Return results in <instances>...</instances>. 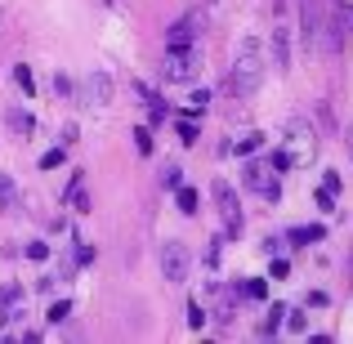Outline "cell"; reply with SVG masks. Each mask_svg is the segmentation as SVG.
Instances as JSON below:
<instances>
[{
  "mask_svg": "<svg viewBox=\"0 0 353 344\" xmlns=\"http://www.w3.org/2000/svg\"><path fill=\"white\" fill-rule=\"evenodd\" d=\"M273 50H277V68H291V27L273 32Z\"/></svg>",
  "mask_w": 353,
  "mask_h": 344,
  "instance_id": "10",
  "label": "cell"
},
{
  "mask_svg": "<svg viewBox=\"0 0 353 344\" xmlns=\"http://www.w3.org/2000/svg\"><path fill=\"white\" fill-rule=\"evenodd\" d=\"M143 103H148V117H152V121H161V117H165V103H161V99H157V94H148Z\"/></svg>",
  "mask_w": 353,
  "mask_h": 344,
  "instance_id": "23",
  "label": "cell"
},
{
  "mask_svg": "<svg viewBox=\"0 0 353 344\" xmlns=\"http://www.w3.org/2000/svg\"><path fill=\"white\" fill-rule=\"evenodd\" d=\"M322 237H327V228H318V224L291 228V241H295V246H313V241H322Z\"/></svg>",
  "mask_w": 353,
  "mask_h": 344,
  "instance_id": "12",
  "label": "cell"
},
{
  "mask_svg": "<svg viewBox=\"0 0 353 344\" xmlns=\"http://www.w3.org/2000/svg\"><path fill=\"white\" fill-rule=\"evenodd\" d=\"M241 183H246L259 201H277V197H282V188H277V170H268V165H259V161H246Z\"/></svg>",
  "mask_w": 353,
  "mask_h": 344,
  "instance_id": "3",
  "label": "cell"
},
{
  "mask_svg": "<svg viewBox=\"0 0 353 344\" xmlns=\"http://www.w3.org/2000/svg\"><path fill=\"white\" fill-rule=\"evenodd\" d=\"M268 273H273V277H286V273H291V264H286V259H273V268H268Z\"/></svg>",
  "mask_w": 353,
  "mask_h": 344,
  "instance_id": "28",
  "label": "cell"
},
{
  "mask_svg": "<svg viewBox=\"0 0 353 344\" xmlns=\"http://www.w3.org/2000/svg\"><path fill=\"white\" fill-rule=\"evenodd\" d=\"M68 318H72V304L68 300H54L50 304V322H68Z\"/></svg>",
  "mask_w": 353,
  "mask_h": 344,
  "instance_id": "21",
  "label": "cell"
},
{
  "mask_svg": "<svg viewBox=\"0 0 353 344\" xmlns=\"http://www.w3.org/2000/svg\"><path fill=\"white\" fill-rule=\"evenodd\" d=\"M27 255H32V259H45V255H50V246H45V241H32V246H27Z\"/></svg>",
  "mask_w": 353,
  "mask_h": 344,
  "instance_id": "26",
  "label": "cell"
},
{
  "mask_svg": "<svg viewBox=\"0 0 353 344\" xmlns=\"http://www.w3.org/2000/svg\"><path fill=\"white\" fill-rule=\"evenodd\" d=\"M174 201H179L183 215H192V210H197V188H179V192H174Z\"/></svg>",
  "mask_w": 353,
  "mask_h": 344,
  "instance_id": "17",
  "label": "cell"
},
{
  "mask_svg": "<svg viewBox=\"0 0 353 344\" xmlns=\"http://www.w3.org/2000/svg\"><path fill=\"white\" fill-rule=\"evenodd\" d=\"M322 192H331V197L340 192V174H336V170H327V179H322Z\"/></svg>",
  "mask_w": 353,
  "mask_h": 344,
  "instance_id": "25",
  "label": "cell"
},
{
  "mask_svg": "<svg viewBox=\"0 0 353 344\" xmlns=\"http://www.w3.org/2000/svg\"><path fill=\"white\" fill-rule=\"evenodd\" d=\"M215 206L224 215V237H237L241 232V206H237V192L228 188L224 179H215Z\"/></svg>",
  "mask_w": 353,
  "mask_h": 344,
  "instance_id": "4",
  "label": "cell"
},
{
  "mask_svg": "<svg viewBox=\"0 0 353 344\" xmlns=\"http://www.w3.org/2000/svg\"><path fill=\"white\" fill-rule=\"evenodd\" d=\"M165 81H174V85H183V81H192L197 77V54L192 50H170L165 54Z\"/></svg>",
  "mask_w": 353,
  "mask_h": 344,
  "instance_id": "7",
  "label": "cell"
},
{
  "mask_svg": "<svg viewBox=\"0 0 353 344\" xmlns=\"http://www.w3.org/2000/svg\"><path fill=\"white\" fill-rule=\"evenodd\" d=\"M259 148H264V134H246V139L237 143V152H241V156H250V152H259Z\"/></svg>",
  "mask_w": 353,
  "mask_h": 344,
  "instance_id": "20",
  "label": "cell"
},
{
  "mask_svg": "<svg viewBox=\"0 0 353 344\" xmlns=\"http://www.w3.org/2000/svg\"><path fill=\"white\" fill-rule=\"evenodd\" d=\"M174 130H179V143H183V148H192V143H197V125H192V117H188V121L179 117V125H174Z\"/></svg>",
  "mask_w": 353,
  "mask_h": 344,
  "instance_id": "18",
  "label": "cell"
},
{
  "mask_svg": "<svg viewBox=\"0 0 353 344\" xmlns=\"http://www.w3.org/2000/svg\"><path fill=\"white\" fill-rule=\"evenodd\" d=\"M197 32H201V14H183V18H174L170 32H165V50H192Z\"/></svg>",
  "mask_w": 353,
  "mask_h": 344,
  "instance_id": "5",
  "label": "cell"
},
{
  "mask_svg": "<svg viewBox=\"0 0 353 344\" xmlns=\"http://www.w3.org/2000/svg\"><path fill=\"white\" fill-rule=\"evenodd\" d=\"M5 125H14V130H18V134H32V130H36V121H32V117H27V112H23V108H9V112H5Z\"/></svg>",
  "mask_w": 353,
  "mask_h": 344,
  "instance_id": "13",
  "label": "cell"
},
{
  "mask_svg": "<svg viewBox=\"0 0 353 344\" xmlns=\"http://www.w3.org/2000/svg\"><path fill=\"white\" fill-rule=\"evenodd\" d=\"M241 295H246V300H264L268 282H264V277H250V282H241Z\"/></svg>",
  "mask_w": 353,
  "mask_h": 344,
  "instance_id": "14",
  "label": "cell"
},
{
  "mask_svg": "<svg viewBox=\"0 0 353 344\" xmlns=\"http://www.w3.org/2000/svg\"><path fill=\"white\" fill-rule=\"evenodd\" d=\"M108 94H112V77H108V72H94V77L85 81V103L99 108V103H108Z\"/></svg>",
  "mask_w": 353,
  "mask_h": 344,
  "instance_id": "9",
  "label": "cell"
},
{
  "mask_svg": "<svg viewBox=\"0 0 353 344\" xmlns=\"http://www.w3.org/2000/svg\"><path fill=\"white\" fill-rule=\"evenodd\" d=\"M161 277L165 282H183L188 277V246L183 241H165L161 246Z\"/></svg>",
  "mask_w": 353,
  "mask_h": 344,
  "instance_id": "6",
  "label": "cell"
},
{
  "mask_svg": "<svg viewBox=\"0 0 353 344\" xmlns=\"http://www.w3.org/2000/svg\"><path fill=\"white\" fill-rule=\"evenodd\" d=\"M259 81H264V54H259V45L246 36V41L237 45V59H233V90L241 99H250L259 90Z\"/></svg>",
  "mask_w": 353,
  "mask_h": 344,
  "instance_id": "2",
  "label": "cell"
},
{
  "mask_svg": "<svg viewBox=\"0 0 353 344\" xmlns=\"http://www.w3.org/2000/svg\"><path fill=\"white\" fill-rule=\"evenodd\" d=\"M282 322H286V304H273V309H268V322H264V331L273 336V331L282 327Z\"/></svg>",
  "mask_w": 353,
  "mask_h": 344,
  "instance_id": "19",
  "label": "cell"
},
{
  "mask_svg": "<svg viewBox=\"0 0 353 344\" xmlns=\"http://www.w3.org/2000/svg\"><path fill=\"white\" fill-rule=\"evenodd\" d=\"M282 152L291 156V170H309V165L318 161V130H313L304 117H291V121H286Z\"/></svg>",
  "mask_w": 353,
  "mask_h": 344,
  "instance_id": "1",
  "label": "cell"
},
{
  "mask_svg": "<svg viewBox=\"0 0 353 344\" xmlns=\"http://www.w3.org/2000/svg\"><path fill=\"white\" fill-rule=\"evenodd\" d=\"M14 81H18L23 94H36V81H32V68H27V63H18V68H14Z\"/></svg>",
  "mask_w": 353,
  "mask_h": 344,
  "instance_id": "16",
  "label": "cell"
},
{
  "mask_svg": "<svg viewBox=\"0 0 353 344\" xmlns=\"http://www.w3.org/2000/svg\"><path fill=\"white\" fill-rule=\"evenodd\" d=\"M134 143H139V152H152V130L139 125V130H134Z\"/></svg>",
  "mask_w": 353,
  "mask_h": 344,
  "instance_id": "22",
  "label": "cell"
},
{
  "mask_svg": "<svg viewBox=\"0 0 353 344\" xmlns=\"http://www.w3.org/2000/svg\"><path fill=\"white\" fill-rule=\"evenodd\" d=\"M286 327H291V331H295V336H300V331H304V313H295V309H286Z\"/></svg>",
  "mask_w": 353,
  "mask_h": 344,
  "instance_id": "24",
  "label": "cell"
},
{
  "mask_svg": "<svg viewBox=\"0 0 353 344\" xmlns=\"http://www.w3.org/2000/svg\"><path fill=\"white\" fill-rule=\"evenodd\" d=\"M345 23H349L345 9H336V14H331L327 23H322V41H327V50H331V54L345 50Z\"/></svg>",
  "mask_w": 353,
  "mask_h": 344,
  "instance_id": "8",
  "label": "cell"
},
{
  "mask_svg": "<svg viewBox=\"0 0 353 344\" xmlns=\"http://www.w3.org/2000/svg\"><path fill=\"white\" fill-rule=\"evenodd\" d=\"M68 206H77V210H90V192H85V179H72L68 183Z\"/></svg>",
  "mask_w": 353,
  "mask_h": 344,
  "instance_id": "11",
  "label": "cell"
},
{
  "mask_svg": "<svg viewBox=\"0 0 353 344\" xmlns=\"http://www.w3.org/2000/svg\"><path fill=\"white\" fill-rule=\"evenodd\" d=\"M349 156H353V134H349Z\"/></svg>",
  "mask_w": 353,
  "mask_h": 344,
  "instance_id": "29",
  "label": "cell"
},
{
  "mask_svg": "<svg viewBox=\"0 0 353 344\" xmlns=\"http://www.w3.org/2000/svg\"><path fill=\"white\" fill-rule=\"evenodd\" d=\"M18 201V188H14V179L9 174H0V210H9Z\"/></svg>",
  "mask_w": 353,
  "mask_h": 344,
  "instance_id": "15",
  "label": "cell"
},
{
  "mask_svg": "<svg viewBox=\"0 0 353 344\" xmlns=\"http://www.w3.org/2000/svg\"><path fill=\"white\" fill-rule=\"evenodd\" d=\"M59 161H63V152H59V148H54V152H45V156H41V165H45V170H50V165H59Z\"/></svg>",
  "mask_w": 353,
  "mask_h": 344,
  "instance_id": "27",
  "label": "cell"
}]
</instances>
